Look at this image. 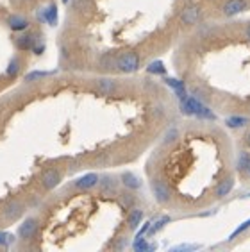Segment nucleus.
I'll return each mask as SVG.
<instances>
[{
	"instance_id": "1",
	"label": "nucleus",
	"mask_w": 250,
	"mask_h": 252,
	"mask_svg": "<svg viewBox=\"0 0 250 252\" xmlns=\"http://www.w3.org/2000/svg\"><path fill=\"white\" fill-rule=\"evenodd\" d=\"M181 111L188 117H198V118H209L213 120L215 115H213L206 106H204L202 102L197 100L195 97H186L181 100Z\"/></svg>"
},
{
	"instance_id": "2",
	"label": "nucleus",
	"mask_w": 250,
	"mask_h": 252,
	"mask_svg": "<svg viewBox=\"0 0 250 252\" xmlns=\"http://www.w3.org/2000/svg\"><path fill=\"white\" fill-rule=\"evenodd\" d=\"M116 68L124 73H134L138 72V68H140V56L132 50L129 52H124L122 56H118L115 61Z\"/></svg>"
},
{
	"instance_id": "3",
	"label": "nucleus",
	"mask_w": 250,
	"mask_h": 252,
	"mask_svg": "<svg viewBox=\"0 0 250 252\" xmlns=\"http://www.w3.org/2000/svg\"><path fill=\"white\" fill-rule=\"evenodd\" d=\"M39 231V220L36 217H29V219H25L24 222L20 223L18 231H16V238L22 240V242H29L32 240Z\"/></svg>"
},
{
	"instance_id": "4",
	"label": "nucleus",
	"mask_w": 250,
	"mask_h": 252,
	"mask_svg": "<svg viewBox=\"0 0 250 252\" xmlns=\"http://www.w3.org/2000/svg\"><path fill=\"white\" fill-rule=\"evenodd\" d=\"M62 181V172L59 168H47L39 175V185L43 186V189L52 191L54 188H58Z\"/></svg>"
},
{
	"instance_id": "5",
	"label": "nucleus",
	"mask_w": 250,
	"mask_h": 252,
	"mask_svg": "<svg viewBox=\"0 0 250 252\" xmlns=\"http://www.w3.org/2000/svg\"><path fill=\"white\" fill-rule=\"evenodd\" d=\"M2 213H4V219L9 220V222H15V220H20L24 217L25 213V206L20 200L13 199L9 202L5 204L4 209H2Z\"/></svg>"
},
{
	"instance_id": "6",
	"label": "nucleus",
	"mask_w": 250,
	"mask_h": 252,
	"mask_svg": "<svg viewBox=\"0 0 250 252\" xmlns=\"http://www.w3.org/2000/svg\"><path fill=\"white\" fill-rule=\"evenodd\" d=\"M152 193H154L156 200L161 204H166L172 199V191H170V186L161 179H154L152 181Z\"/></svg>"
},
{
	"instance_id": "7",
	"label": "nucleus",
	"mask_w": 250,
	"mask_h": 252,
	"mask_svg": "<svg viewBox=\"0 0 250 252\" xmlns=\"http://www.w3.org/2000/svg\"><path fill=\"white\" fill-rule=\"evenodd\" d=\"M200 20V7L198 5H186L181 13V24L195 25Z\"/></svg>"
},
{
	"instance_id": "8",
	"label": "nucleus",
	"mask_w": 250,
	"mask_h": 252,
	"mask_svg": "<svg viewBox=\"0 0 250 252\" xmlns=\"http://www.w3.org/2000/svg\"><path fill=\"white\" fill-rule=\"evenodd\" d=\"M95 86H96V90L102 93V95H115L116 90H118V84H116V81H115V79H109V77L95 79Z\"/></svg>"
},
{
	"instance_id": "9",
	"label": "nucleus",
	"mask_w": 250,
	"mask_h": 252,
	"mask_svg": "<svg viewBox=\"0 0 250 252\" xmlns=\"http://www.w3.org/2000/svg\"><path fill=\"white\" fill-rule=\"evenodd\" d=\"M5 24L13 32H25L29 29V20L22 15H11L9 18L5 20Z\"/></svg>"
},
{
	"instance_id": "10",
	"label": "nucleus",
	"mask_w": 250,
	"mask_h": 252,
	"mask_svg": "<svg viewBox=\"0 0 250 252\" xmlns=\"http://www.w3.org/2000/svg\"><path fill=\"white\" fill-rule=\"evenodd\" d=\"M98 181H100V177L96 174H86V175H82V177H79V179L73 183V186L77 189H82V191H88V189L98 186Z\"/></svg>"
},
{
	"instance_id": "11",
	"label": "nucleus",
	"mask_w": 250,
	"mask_h": 252,
	"mask_svg": "<svg viewBox=\"0 0 250 252\" xmlns=\"http://www.w3.org/2000/svg\"><path fill=\"white\" fill-rule=\"evenodd\" d=\"M247 9V2L245 0H227L225 4H223V15L225 16H236L243 13Z\"/></svg>"
},
{
	"instance_id": "12",
	"label": "nucleus",
	"mask_w": 250,
	"mask_h": 252,
	"mask_svg": "<svg viewBox=\"0 0 250 252\" xmlns=\"http://www.w3.org/2000/svg\"><path fill=\"white\" fill-rule=\"evenodd\" d=\"M41 20H43L45 24H48V25H58V18H59V15H58V5L56 4H48L47 7H43L41 9Z\"/></svg>"
},
{
	"instance_id": "13",
	"label": "nucleus",
	"mask_w": 250,
	"mask_h": 252,
	"mask_svg": "<svg viewBox=\"0 0 250 252\" xmlns=\"http://www.w3.org/2000/svg\"><path fill=\"white\" fill-rule=\"evenodd\" d=\"M232 188H234V179L232 177H225L223 181H220L217 186V189H215V195H217L218 199H221V197H227V195L231 193Z\"/></svg>"
},
{
	"instance_id": "14",
	"label": "nucleus",
	"mask_w": 250,
	"mask_h": 252,
	"mask_svg": "<svg viewBox=\"0 0 250 252\" xmlns=\"http://www.w3.org/2000/svg\"><path fill=\"white\" fill-rule=\"evenodd\" d=\"M34 34L36 32H24L16 38V49L18 50H31L34 43Z\"/></svg>"
},
{
	"instance_id": "15",
	"label": "nucleus",
	"mask_w": 250,
	"mask_h": 252,
	"mask_svg": "<svg viewBox=\"0 0 250 252\" xmlns=\"http://www.w3.org/2000/svg\"><path fill=\"white\" fill-rule=\"evenodd\" d=\"M120 181H122V185H124L125 188H129V189H138V188H141L140 177H136V175L130 174V172H125V174H122Z\"/></svg>"
},
{
	"instance_id": "16",
	"label": "nucleus",
	"mask_w": 250,
	"mask_h": 252,
	"mask_svg": "<svg viewBox=\"0 0 250 252\" xmlns=\"http://www.w3.org/2000/svg\"><path fill=\"white\" fill-rule=\"evenodd\" d=\"M20 72H22V59L11 58L9 64H7V68H5V75H7L9 79H15L20 75Z\"/></svg>"
},
{
	"instance_id": "17",
	"label": "nucleus",
	"mask_w": 250,
	"mask_h": 252,
	"mask_svg": "<svg viewBox=\"0 0 250 252\" xmlns=\"http://www.w3.org/2000/svg\"><path fill=\"white\" fill-rule=\"evenodd\" d=\"M141 220H143V211H141V209H134V211H130L129 220H127L130 231H136V229L140 227Z\"/></svg>"
},
{
	"instance_id": "18",
	"label": "nucleus",
	"mask_w": 250,
	"mask_h": 252,
	"mask_svg": "<svg viewBox=\"0 0 250 252\" xmlns=\"http://www.w3.org/2000/svg\"><path fill=\"white\" fill-rule=\"evenodd\" d=\"M31 52H34L36 56H41V54L45 52V38L39 32L34 34V43H32Z\"/></svg>"
},
{
	"instance_id": "19",
	"label": "nucleus",
	"mask_w": 250,
	"mask_h": 252,
	"mask_svg": "<svg viewBox=\"0 0 250 252\" xmlns=\"http://www.w3.org/2000/svg\"><path fill=\"white\" fill-rule=\"evenodd\" d=\"M98 185H100L104 193H113V191L116 189V183L113 177H104L102 181H98Z\"/></svg>"
},
{
	"instance_id": "20",
	"label": "nucleus",
	"mask_w": 250,
	"mask_h": 252,
	"mask_svg": "<svg viewBox=\"0 0 250 252\" xmlns=\"http://www.w3.org/2000/svg\"><path fill=\"white\" fill-rule=\"evenodd\" d=\"M16 242V236L11 233H5V231H0V247L2 249H7L11 247L13 243Z\"/></svg>"
},
{
	"instance_id": "21",
	"label": "nucleus",
	"mask_w": 250,
	"mask_h": 252,
	"mask_svg": "<svg viewBox=\"0 0 250 252\" xmlns=\"http://www.w3.org/2000/svg\"><path fill=\"white\" fill-rule=\"evenodd\" d=\"M225 124L229 127H232V129H238V127H243L245 124H249V120L245 117H229L225 120Z\"/></svg>"
},
{
	"instance_id": "22",
	"label": "nucleus",
	"mask_w": 250,
	"mask_h": 252,
	"mask_svg": "<svg viewBox=\"0 0 250 252\" xmlns=\"http://www.w3.org/2000/svg\"><path fill=\"white\" fill-rule=\"evenodd\" d=\"M47 75H50V72H31L25 75V83H34V81H39V79H45Z\"/></svg>"
},
{
	"instance_id": "23",
	"label": "nucleus",
	"mask_w": 250,
	"mask_h": 252,
	"mask_svg": "<svg viewBox=\"0 0 250 252\" xmlns=\"http://www.w3.org/2000/svg\"><path fill=\"white\" fill-rule=\"evenodd\" d=\"M147 70H149V73H157V75H163L164 73V66L161 61H154V63H150L149 66H147Z\"/></svg>"
},
{
	"instance_id": "24",
	"label": "nucleus",
	"mask_w": 250,
	"mask_h": 252,
	"mask_svg": "<svg viewBox=\"0 0 250 252\" xmlns=\"http://www.w3.org/2000/svg\"><path fill=\"white\" fill-rule=\"evenodd\" d=\"M250 166V156L249 152H241L240 154V161H238V170H245Z\"/></svg>"
},
{
	"instance_id": "25",
	"label": "nucleus",
	"mask_w": 250,
	"mask_h": 252,
	"mask_svg": "<svg viewBox=\"0 0 250 252\" xmlns=\"http://www.w3.org/2000/svg\"><path fill=\"white\" fill-rule=\"evenodd\" d=\"M134 249H136V251H150V249H154V247H152V245H149V243L145 242L143 238L140 236L134 242Z\"/></svg>"
},
{
	"instance_id": "26",
	"label": "nucleus",
	"mask_w": 250,
	"mask_h": 252,
	"mask_svg": "<svg viewBox=\"0 0 250 252\" xmlns=\"http://www.w3.org/2000/svg\"><path fill=\"white\" fill-rule=\"evenodd\" d=\"M249 227H250V219H249V220H247V222H243V223H241L240 227L236 229L234 233H232V234H231V236H229V240H234V238H236V236H240V234H241V233H245V231H247V229H249Z\"/></svg>"
},
{
	"instance_id": "27",
	"label": "nucleus",
	"mask_w": 250,
	"mask_h": 252,
	"mask_svg": "<svg viewBox=\"0 0 250 252\" xmlns=\"http://www.w3.org/2000/svg\"><path fill=\"white\" fill-rule=\"evenodd\" d=\"M173 136H177V131H175V129H173L172 132H168V136H166V141H172V140H175V138H173Z\"/></svg>"
},
{
	"instance_id": "28",
	"label": "nucleus",
	"mask_w": 250,
	"mask_h": 252,
	"mask_svg": "<svg viewBox=\"0 0 250 252\" xmlns=\"http://www.w3.org/2000/svg\"><path fill=\"white\" fill-rule=\"evenodd\" d=\"M247 143H249V147H250V132L247 134Z\"/></svg>"
},
{
	"instance_id": "29",
	"label": "nucleus",
	"mask_w": 250,
	"mask_h": 252,
	"mask_svg": "<svg viewBox=\"0 0 250 252\" xmlns=\"http://www.w3.org/2000/svg\"><path fill=\"white\" fill-rule=\"evenodd\" d=\"M68 2H70V0H62V4H68Z\"/></svg>"
},
{
	"instance_id": "30",
	"label": "nucleus",
	"mask_w": 250,
	"mask_h": 252,
	"mask_svg": "<svg viewBox=\"0 0 250 252\" xmlns=\"http://www.w3.org/2000/svg\"><path fill=\"white\" fill-rule=\"evenodd\" d=\"M249 38H250V27H249Z\"/></svg>"
}]
</instances>
